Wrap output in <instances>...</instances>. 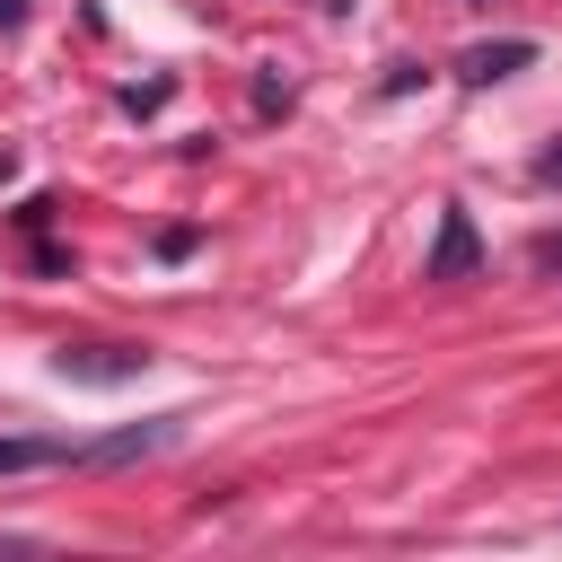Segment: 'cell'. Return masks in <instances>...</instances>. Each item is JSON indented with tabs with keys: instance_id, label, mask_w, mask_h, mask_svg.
<instances>
[{
	"instance_id": "obj_4",
	"label": "cell",
	"mask_w": 562,
	"mask_h": 562,
	"mask_svg": "<svg viewBox=\"0 0 562 562\" xmlns=\"http://www.w3.org/2000/svg\"><path fill=\"white\" fill-rule=\"evenodd\" d=\"M44 465H79V439H35V430L0 439V474H44Z\"/></svg>"
},
{
	"instance_id": "obj_8",
	"label": "cell",
	"mask_w": 562,
	"mask_h": 562,
	"mask_svg": "<svg viewBox=\"0 0 562 562\" xmlns=\"http://www.w3.org/2000/svg\"><path fill=\"white\" fill-rule=\"evenodd\" d=\"M255 114H290V88H281V79H272V70H263V79H255Z\"/></svg>"
},
{
	"instance_id": "obj_3",
	"label": "cell",
	"mask_w": 562,
	"mask_h": 562,
	"mask_svg": "<svg viewBox=\"0 0 562 562\" xmlns=\"http://www.w3.org/2000/svg\"><path fill=\"white\" fill-rule=\"evenodd\" d=\"M527 61H536V35H492V44H465L448 70H457L465 88H492V79H518Z\"/></svg>"
},
{
	"instance_id": "obj_6",
	"label": "cell",
	"mask_w": 562,
	"mask_h": 562,
	"mask_svg": "<svg viewBox=\"0 0 562 562\" xmlns=\"http://www.w3.org/2000/svg\"><path fill=\"white\" fill-rule=\"evenodd\" d=\"M149 246H158V263H184V255H193V246H202V228H158V237H149Z\"/></svg>"
},
{
	"instance_id": "obj_11",
	"label": "cell",
	"mask_w": 562,
	"mask_h": 562,
	"mask_svg": "<svg viewBox=\"0 0 562 562\" xmlns=\"http://www.w3.org/2000/svg\"><path fill=\"white\" fill-rule=\"evenodd\" d=\"M0 184H18V158H9V149H0Z\"/></svg>"
},
{
	"instance_id": "obj_7",
	"label": "cell",
	"mask_w": 562,
	"mask_h": 562,
	"mask_svg": "<svg viewBox=\"0 0 562 562\" xmlns=\"http://www.w3.org/2000/svg\"><path fill=\"white\" fill-rule=\"evenodd\" d=\"M422 79H430L422 61H386V79H378V97H404V88H422Z\"/></svg>"
},
{
	"instance_id": "obj_1",
	"label": "cell",
	"mask_w": 562,
	"mask_h": 562,
	"mask_svg": "<svg viewBox=\"0 0 562 562\" xmlns=\"http://www.w3.org/2000/svg\"><path fill=\"white\" fill-rule=\"evenodd\" d=\"M53 369H61L70 386H132V378L149 369V342H61Z\"/></svg>"
},
{
	"instance_id": "obj_10",
	"label": "cell",
	"mask_w": 562,
	"mask_h": 562,
	"mask_svg": "<svg viewBox=\"0 0 562 562\" xmlns=\"http://www.w3.org/2000/svg\"><path fill=\"white\" fill-rule=\"evenodd\" d=\"M18 18H26V0H0V26H18Z\"/></svg>"
},
{
	"instance_id": "obj_5",
	"label": "cell",
	"mask_w": 562,
	"mask_h": 562,
	"mask_svg": "<svg viewBox=\"0 0 562 562\" xmlns=\"http://www.w3.org/2000/svg\"><path fill=\"white\" fill-rule=\"evenodd\" d=\"M167 97H176V79H140V88H123L114 105H123V114H158Z\"/></svg>"
},
{
	"instance_id": "obj_9",
	"label": "cell",
	"mask_w": 562,
	"mask_h": 562,
	"mask_svg": "<svg viewBox=\"0 0 562 562\" xmlns=\"http://www.w3.org/2000/svg\"><path fill=\"white\" fill-rule=\"evenodd\" d=\"M536 184H562V149H544V158H536Z\"/></svg>"
},
{
	"instance_id": "obj_2",
	"label": "cell",
	"mask_w": 562,
	"mask_h": 562,
	"mask_svg": "<svg viewBox=\"0 0 562 562\" xmlns=\"http://www.w3.org/2000/svg\"><path fill=\"white\" fill-rule=\"evenodd\" d=\"M474 272H483V237H474L465 202H439V237H430L422 281H474Z\"/></svg>"
},
{
	"instance_id": "obj_12",
	"label": "cell",
	"mask_w": 562,
	"mask_h": 562,
	"mask_svg": "<svg viewBox=\"0 0 562 562\" xmlns=\"http://www.w3.org/2000/svg\"><path fill=\"white\" fill-rule=\"evenodd\" d=\"M465 9H492V0H465Z\"/></svg>"
}]
</instances>
